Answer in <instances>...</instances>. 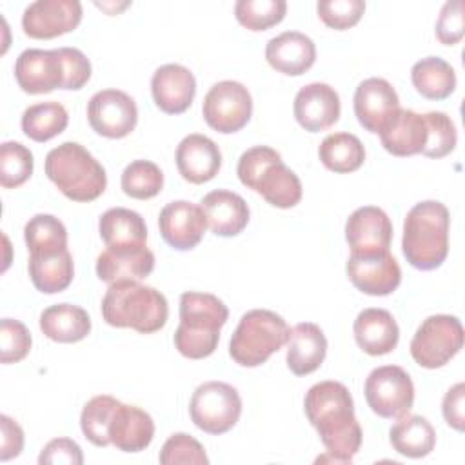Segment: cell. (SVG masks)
Here are the masks:
<instances>
[{
  "label": "cell",
  "mask_w": 465,
  "mask_h": 465,
  "mask_svg": "<svg viewBox=\"0 0 465 465\" xmlns=\"http://www.w3.org/2000/svg\"><path fill=\"white\" fill-rule=\"evenodd\" d=\"M285 0H238L234 16L249 31H265L285 18Z\"/></svg>",
  "instance_id": "f35d334b"
},
{
  "label": "cell",
  "mask_w": 465,
  "mask_h": 465,
  "mask_svg": "<svg viewBox=\"0 0 465 465\" xmlns=\"http://www.w3.org/2000/svg\"><path fill=\"white\" fill-rule=\"evenodd\" d=\"M398 109V93L383 78H367L354 91V114L360 125L369 133L380 134Z\"/></svg>",
  "instance_id": "e0dca14e"
},
{
  "label": "cell",
  "mask_w": 465,
  "mask_h": 465,
  "mask_svg": "<svg viewBox=\"0 0 465 465\" xmlns=\"http://www.w3.org/2000/svg\"><path fill=\"white\" fill-rule=\"evenodd\" d=\"M200 207L207 218L209 229L216 236H236L249 223V205L240 194L232 191H211L202 198Z\"/></svg>",
  "instance_id": "d4e9b609"
},
{
  "label": "cell",
  "mask_w": 465,
  "mask_h": 465,
  "mask_svg": "<svg viewBox=\"0 0 465 465\" xmlns=\"http://www.w3.org/2000/svg\"><path fill=\"white\" fill-rule=\"evenodd\" d=\"M33 345L27 327L13 318H2L0 322V361L16 363L22 361Z\"/></svg>",
  "instance_id": "7bdbcfd3"
},
{
  "label": "cell",
  "mask_w": 465,
  "mask_h": 465,
  "mask_svg": "<svg viewBox=\"0 0 465 465\" xmlns=\"http://www.w3.org/2000/svg\"><path fill=\"white\" fill-rule=\"evenodd\" d=\"M154 269V254L143 245H114L105 247L96 258V274L105 283L147 278Z\"/></svg>",
  "instance_id": "d6986e66"
},
{
  "label": "cell",
  "mask_w": 465,
  "mask_h": 465,
  "mask_svg": "<svg viewBox=\"0 0 465 465\" xmlns=\"http://www.w3.org/2000/svg\"><path fill=\"white\" fill-rule=\"evenodd\" d=\"M392 449L407 458H425L436 445V430L430 421L418 414H403L389 430Z\"/></svg>",
  "instance_id": "4dcf8cb0"
},
{
  "label": "cell",
  "mask_w": 465,
  "mask_h": 465,
  "mask_svg": "<svg viewBox=\"0 0 465 465\" xmlns=\"http://www.w3.org/2000/svg\"><path fill=\"white\" fill-rule=\"evenodd\" d=\"M109 441L122 452H140L147 449L154 436L153 418L136 405L118 401L109 421Z\"/></svg>",
  "instance_id": "603a6c76"
},
{
  "label": "cell",
  "mask_w": 465,
  "mask_h": 465,
  "mask_svg": "<svg viewBox=\"0 0 465 465\" xmlns=\"http://www.w3.org/2000/svg\"><path fill=\"white\" fill-rule=\"evenodd\" d=\"M15 78L27 94L67 89V69L62 49H25L15 62Z\"/></svg>",
  "instance_id": "7c38bea8"
},
{
  "label": "cell",
  "mask_w": 465,
  "mask_h": 465,
  "mask_svg": "<svg viewBox=\"0 0 465 465\" xmlns=\"http://www.w3.org/2000/svg\"><path fill=\"white\" fill-rule=\"evenodd\" d=\"M40 331L56 343H76L91 332V318L80 305L56 303L42 311Z\"/></svg>",
  "instance_id": "f1b7e54d"
},
{
  "label": "cell",
  "mask_w": 465,
  "mask_h": 465,
  "mask_svg": "<svg viewBox=\"0 0 465 465\" xmlns=\"http://www.w3.org/2000/svg\"><path fill=\"white\" fill-rule=\"evenodd\" d=\"M33 153L20 142H4L0 145V183L4 189L24 185L33 174Z\"/></svg>",
  "instance_id": "ab89813d"
},
{
  "label": "cell",
  "mask_w": 465,
  "mask_h": 465,
  "mask_svg": "<svg viewBox=\"0 0 465 465\" xmlns=\"http://www.w3.org/2000/svg\"><path fill=\"white\" fill-rule=\"evenodd\" d=\"M176 167L185 182L196 185L205 183L222 167L220 147L203 134H187L176 147Z\"/></svg>",
  "instance_id": "7402d4cb"
},
{
  "label": "cell",
  "mask_w": 465,
  "mask_h": 465,
  "mask_svg": "<svg viewBox=\"0 0 465 465\" xmlns=\"http://www.w3.org/2000/svg\"><path fill=\"white\" fill-rule=\"evenodd\" d=\"M381 145L392 156L420 154L427 143V124L423 114L411 109H398L389 124L380 131Z\"/></svg>",
  "instance_id": "4316f807"
},
{
  "label": "cell",
  "mask_w": 465,
  "mask_h": 465,
  "mask_svg": "<svg viewBox=\"0 0 465 465\" xmlns=\"http://www.w3.org/2000/svg\"><path fill=\"white\" fill-rule=\"evenodd\" d=\"M327 354L323 331L311 322H302L291 329L287 341V367L296 376H307L320 369Z\"/></svg>",
  "instance_id": "83f0119b"
},
{
  "label": "cell",
  "mask_w": 465,
  "mask_h": 465,
  "mask_svg": "<svg viewBox=\"0 0 465 465\" xmlns=\"http://www.w3.org/2000/svg\"><path fill=\"white\" fill-rule=\"evenodd\" d=\"M162 465H178V463H194V465H207L209 458L205 454L203 445L185 432H176L169 436L163 443L160 456Z\"/></svg>",
  "instance_id": "b9f144b4"
},
{
  "label": "cell",
  "mask_w": 465,
  "mask_h": 465,
  "mask_svg": "<svg viewBox=\"0 0 465 465\" xmlns=\"http://www.w3.org/2000/svg\"><path fill=\"white\" fill-rule=\"evenodd\" d=\"M20 124L27 138L42 143L65 131L69 114L60 102H40L24 111Z\"/></svg>",
  "instance_id": "e575fe53"
},
{
  "label": "cell",
  "mask_w": 465,
  "mask_h": 465,
  "mask_svg": "<svg viewBox=\"0 0 465 465\" xmlns=\"http://www.w3.org/2000/svg\"><path fill=\"white\" fill-rule=\"evenodd\" d=\"M229 309L214 294L187 291L180 296V323L174 331L176 351L189 360L211 356L227 323Z\"/></svg>",
  "instance_id": "3957f363"
},
{
  "label": "cell",
  "mask_w": 465,
  "mask_h": 465,
  "mask_svg": "<svg viewBox=\"0 0 465 465\" xmlns=\"http://www.w3.org/2000/svg\"><path fill=\"white\" fill-rule=\"evenodd\" d=\"M102 316L111 327L153 334L167 323L169 305L165 296L154 287L124 280L111 283L105 291L102 298Z\"/></svg>",
  "instance_id": "7a4b0ae2"
},
{
  "label": "cell",
  "mask_w": 465,
  "mask_h": 465,
  "mask_svg": "<svg viewBox=\"0 0 465 465\" xmlns=\"http://www.w3.org/2000/svg\"><path fill=\"white\" fill-rule=\"evenodd\" d=\"M345 240L351 252L389 251L392 242L391 218L380 207H358L345 222Z\"/></svg>",
  "instance_id": "ffe728a7"
},
{
  "label": "cell",
  "mask_w": 465,
  "mask_h": 465,
  "mask_svg": "<svg viewBox=\"0 0 465 465\" xmlns=\"http://www.w3.org/2000/svg\"><path fill=\"white\" fill-rule=\"evenodd\" d=\"M27 269L33 285L44 294H56L65 291L74 276V265L69 249L29 254Z\"/></svg>",
  "instance_id": "f546056e"
},
{
  "label": "cell",
  "mask_w": 465,
  "mask_h": 465,
  "mask_svg": "<svg viewBox=\"0 0 465 465\" xmlns=\"http://www.w3.org/2000/svg\"><path fill=\"white\" fill-rule=\"evenodd\" d=\"M294 118L309 133H320L340 120L341 104L334 87L322 82L303 85L294 96Z\"/></svg>",
  "instance_id": "ac0fdd59"
},
{
  "label": "cell",
  "mask_w": 465,
  "mask_h": 465,
  "mask_svg": "<svg viewBox=\"0 0 465 465\" xmlns=\"http://www.w3.org/2000/svg\"><path fill=\"white\" fill-rule=\"evenodd\" d=\"M202 114L207 125L216 133H238L247 125L252 114L251 93L236 80H222L207 91Z\"/></svg>",
  "instance_id": "30bf717a"
},
{
  "label": "cell",
  "mask_w": 465,
  "mask_h": 465,
  "mask_svg": "<svg viewBox=\"0 0 465 465\" xmlns=\"http://www.w3.org/2000/svg\"><path fill=\"white\" fill-rule=\"evenodd\" d=\"M463 347V327L456 316L432 314L411 340V356L423 369H440Z\"/></svg>",
  "instance_id": "ba28073f"
},
{
  "label": "cell",
  "mask_w": 465,
  "mask_h": 465,
  "mask_svg": "<svg viewBox=\"0 0 465 465\" xmlns=\"http://www.w3.org/2000/svg\"><path fill=\"white\" fill-rule=\"evenodd\" d=\"M320 162L332 173L358 171L365 162V147L361 140L351 133H332L323 138L318 147Z\"/></svg>",
  "instance_id": "836d02e7"
},
{
  "label": "cell",
  "mask_w": 465,
  "mask_h": 465,
  "mask_svg": "<svg viewBox=\"0 0 465 465\" xmlns=\"http://www.w3.org/2000/svg\"><path fill=\"white\" fill-rule=\"evenodd\" d=\"M87 120L93 131L105 138H125L138 122L136 102L120 89H102L87 104Z\"/></svg>",
  "instance_id": "4fadbf2b"
},
{
  "label": "cell",
  "mask_w": 465,
  "mask_h": 465,
  "mask_svg": "<svg viewBox=\"0 0 465 465\" xmlns=\"http://www.w3.org/2000/svg\"><path fill=\"white\" fill-rule=\"evenodd\" d=\"M289 336L291 329L280 314L252 309L240 318L229 341V354L242 367H258L278 352Z\"/></svg>",
  "instance_id": "52a82bcc"
},
{
  "label": "cell",
  "mask_w": 465,
  "mask_h": 465,
  "mask_svg": "<svg viewBox=\"0 0 465 465\" xmlns=\"http://www.w3.org/2000/svg\"><path fill=\"white\" fill-rule=\"evenodd\" d=\"M411 80L414 89L427 100H445L456 89V73L440 56L418 60L411 69Z\"/></svg>",
  "instance_id": "d6a6232c"
},
{
  "label": "cell",
  "mask_w": 465,
  "mask_h": 465,
  "mask_svg": "<svg viewBox=\"0 0 465 465\" xmlns=\"http://www.w3.org/2000/svg\"><path fill=\"white\" fill-rule=\"evenodd\" d=\"M44 169L58 191L73 202H93L107 187L102 163L76 142H64L51 149Z\"/></svg>",
  "instance_id": "8992f818"
},
{
  "label": "cell",
  "mask_w": 465,
  "mask_h": 465,
  "mask_svg": "<svg viewBox=\"0 0 465 465\" xmlns=\"http://www.w3.org/2000/svg\"><path fill=\"white\" fill-rule=\"evenodd\" d=\"M122 191L134 200L154 198L163 187V173L151 160H134L122 173Z\"/></svg>",
  "instance_id": "74e56055"
},
{
  "label": "cell",
  "mask_w": 465,
  "mask_h": 465,
  "mask_svg": "<svg viewBox=\"0 0 465 465\" xmlns=\"http://www.w3.org/2000/svg\"><path fill=\"white\" fill-rule=\"evenodd\" d=\"M158 229L167 245L176 251H191L202 242L207 229V218L200 205L187 200H176L160 211Z\"/></svg>",
  "instance_id": "2e32d148"
},
{
  "label": "cell",
  "mask_w": 465,
  "mask_h": 465,
  "mask_svg": "<svg viewBox=\"0 0 465 465\" xmlns=\"http://www.w3.org/2000/svg\"><path fill=\"white\" fill-rule=\"evenodd\" d=\"M265 60L278 73L300 76L312 67L316 60V45L300 31H285L267 42Z\"/></svg>",
  "instance_id": "cb8c5ba5"
},
{
  "label": "cell",
  "mask_w": 465,
  "mask_h": 465,
  "mask_svg": "<svg viewBox=\"0 0 465 465\" xmlns=\"http://www.w3.org/2000/svg\"><path fill=\"white\" fill-rule=\"evenodd\" d=\"M0 460L7 461L16 458L24 449V430L7 414L0 416Z\"/></svg>",
  "instance_id": "7dc6e473"
},
{
  "label": "cell",
  "mask_w": 465,
  "mask_h": 465,
  "mask_svg": "<svg viewBox=\"0 0 465 465\" xmlns=\"http://www.w3.org/2000/svg\"><path fill=\"white\" fill-rule=\"evenodd\" d=\"M363 392L371 411L389 420L407 414L414 403L412 380L398 365L372 369L365 380Z\"/></svg>",
  "instance_id": "8fae6325"
},
{
  "label": "cell",
  "mask_w": 465,
  "mask_h": 465,
  "mask_svg": "<svg viewBox=\"0 0 465 465\" xmlns=\"http://www.w3.org/2000/svg\"><path fill=\"white\" fill-rule=\"evenodd\" d=\"M189 414L200 430L218 436L238 423L242 398L238 391L225 381H205L194 389Z\"/></svg>",
  "instance_id": "9c48e42d"
},
{
  "label": "cell",
  "mask_w": 465,
  "mask_h": 465,
  "mask_svg": "<svg viewBox=\"0 0 465 465\" xmlns=\"http://www.w3.org/2000/svg\"><path fill=\"white\" fill-rule=\"evenodd\" d=\"M463 400H465V385L460 381L447 391L443 403H441V411H443V418H445L447 425L456 430H463V427H465Z\"/></svg>",
  "instance_id": "c3c4849f"
},
{
  "label": "cell",
  "mask_w": 465,
  "mask_h": 465,
  "mask_svg": "<svg viewBox=\"0 0 465 465\" xmlns=\"http://www.w3.org/2000/svg\"><path fill=\"white\" fill-rule=\"evenodd\" d=\"M303 411L327 449L318 461L351 463L361 447V427L349 389L334 380L314 383L305 394Z\"/></svg>",
  "instance_id": "6da1fadb"
},
{
  "label": "cell",
  "mask_w": 465,
  "mask_h": 465,
  "mask_svg": "<svg viewBox=\"0 0 465 465\" xmlns=\"http://www.w3.org/2000/svg\"><path fill=\"white\" fill-rule=\"evenodd\" d=\"M151 93L156 107L167 114L185 113L196 94L194 74L180 64L160 65L151 78Z\"/></svg>",
  "instance_id": "44dd1931"
},
{
  "label": "cell",
  "mask_w": 465,
  "mask_h": 465,
  "mask_svg": "<svg viewBox=\"0 0 465 465\" xmlns=\"http://www.w3.org/2000/svg\"><path fill=\"white\" fill-rule=\"evenodd\" d=\"M465 24H463V2L452 0L447 2L436 22V38L443 45H454L463 38Z\"/></svg>",
  "instance_id": "f6af8a7d"
},
{
  "label": "cell",
  "mask_w": 465,
  "mask_h": 465,
  "mask_svg": "<svg viewBox=\"0 0 465 465\" xmlns=\"http://www.w3.org/2000/svg\"><path fill=\"white\" fill-rule=\"evenodd\" d=\"M320 20L336 31L354 27L365 11L363 0H320L316 4Z\"/></svg>",
  "instance_id": "ee69618b"
},
{
  "label": "cell",
  "mask_w": 465,
  "mask_h": 465,
  "mask_svg": "<svg viewBox=\"0 0 465 465\" xmlns=\"http://www.w3.org/2000/svg\"><path fill=\"white\" fill-rule=\"evenodd\" d=\"M449 209L436 200L416 203L403 220L401 251L420 271L438 269L449 254Z\"/></svg>",
  "instance_id": "277c9868"
},
{
  "label": "cell",
  "mask_w": 465,
  "mask_h": 465,
  "mask_svg": "<svg viewBox=\"0 0 465 465\" xmlns=\"http://www.w3.org/2000/svg\"><path fill=\"white\" fill-rule=\"evenodd\" d=\"M423 118L427 124V143L421 154L436 160L450 154L458 142L456 127L450 116L441 111H430V113H425Z\"/></svg>",
  "instance_id": "60d3db41"
},
{
  "label": "cell",
  "mask_w": 465,
  "mask_h": 465,
  "mask_svg": "<svg viewBox=\"0 0 465 465\" xmlns=\"http://www.w3.org/2000/svg\"><path fill=\"white\" fill-rule=\"evenodd\" d=\"M40 465L51 463H67V465H82L84 454L76 441L69 438H54L51 440L38 456Z\"/></svg>",
  "instance_id": "bcb514c9"
},
{
  "label": "cell",
  "mask_w": 465,
  "mask_h": 465,
  "mask_svg": "<svg viewBox=\"0 0 465 465\" xmlns=\"http://www.w3.org/2000/svg\"><path fill=\"white\" fill-rule=\"evenodd\" d=\"M236 174L247 189L262 194L267 203L278 209H291L302 200L300 178L272 147L254 145L247 149L238 160Z\"/></svg>",
  "instance_id": "5b68a950"
},
{
  "label": "cell",
  "mask_w": 465,
  "mask_h": 465,
  "mask_svg": "<svg viewBox=\"0 0 465 465\" xmlns=\"http://www.w3.org/2000/svg\"><path fill=\"white\" fill-rule=\"evenodd\" d=\"M82 22L78 0H36L24 9L22 29L29 38L49 40L71 33Z\"/></svg>",
  "instance_id": "9a60e30c"
},
{
  "label": "cell",
  "mask_w": 465,
  "mask_h": 465,
  "mask_svg": "<svg viewBox=\"0 0 465 465\" xmlns=\"http://www.w3.org/2000/svg\"><path fill=\"white\" fill-rule=\"evenodd\" d=\"M98 232L105 247L147 243V225L143 218L125 207L107 209L98 220Z\"/></svg>",
  "instance_id": "1f68e13d"
},
{
  "label": "cell",
  "mask_w": 465,
  "mask_h": 465,
  "mask_svg": "<svg viewBox=\"0 0 465 465\" xmlns=\"http://www.w3.org/2000/svg\"><path fill=\"white\" fill-rule=\"evenodd\" d=\"M345 271L351 283L369 296H387L401 282V269L389 251L351 252Z\"/></svg>",
  "instance_id": "5bb4252c"
},
{
  "label": "cell",
  "mask_w": 465,
  "mask_h": 465,
  "mask_svg": "<svg viewBox=\"0 0 465 465\" xmlns=\"http://www.w3.org/2000/svg\"><path fill=\"white\" fill-rule=\"evenodd\" d=\"M120 400L109 396V394H100L91 398L80 414V429L84 436L96 447H107L111 445L109 441V421L113 418V412L116 409Z\"/></svg>",
  "instance_id": "8d00e7d4"
},
{
  "label": "cell",
  "mask_w": 465,
  "mask_h": 465,
  "mask_svg": "<svg viewBox=\"0 0 465 465\" xmlns=\"http://www.w3.org/2000/svg\"><path fill=\"white\" fill-rule=\"evenodd\" d=\"M24 240L29 254L54 252L67 249V229L53 214H35L24 227Z\"/></svg>",
  "instance_id": "d590c367"
},
{
  "label": "cell",
  "mask_w": 465,
  "mask_h": 465,
  "mask_svg": "<svg viewBox=\"0 0 465 465\" xmlns=\"http://www.w3.org/2000/svg\"><path fill=\"white\" fill-rule=\"evenodd\" d=\"M358 347L371 356H383L396 349L400 329L392 314L385 309H363L352 325Z\"/></svg>",
  "instance_id": "484cf974"
}]
</instances>
